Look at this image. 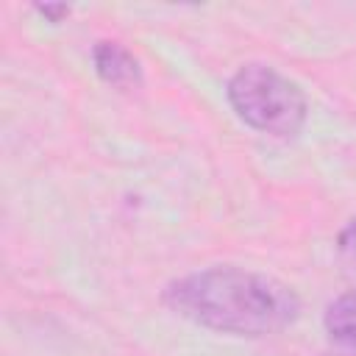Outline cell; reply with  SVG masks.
I'll use <instances>...</instances> for the list:
<instances>
[{"label": "cell", "mask_w": 356, "mask_h": 356, "mask_svg": "<svg viewBox=\"0 0 356 356\" xmlns=\"http://www.w3.org/2000/svg\"><path fill=\"white\" fill-rule=\"evenodd\" d=\"M161 303L192 325L231 337H273L300 317V298L284 281L234 267L214 264L170 281Z\"/></svg>", "instance_id": "6da1fadb"}, {"label": "cell", "mask_w": 356, "mask_h": 356, "mask_svg": "<svg viewBox=\"0 0 356 356\" xmlns=\"http://www.w3.org/2000/svg\"><path fill=\"white\" fill-rule=\"evenodd\" d=\"M234 114L253 131L295 139L309 120V100L300 83L270 64H242L225 83Z\"/></svg>", "instance_id": "7a4b0ae2"}, {"label": "cell", "mask_w": 356, "mask_h": 356, "mask_svg": "<svg viewBox=\"0 0 356 356\" xmlns=\"http://www.w3.org/2000/svg\"><path fill=\"white\" fill-rule=\"evenodd\" d=\"M92 67L97 78L114 89H134L142 83V64L122 42L103 39L92 47Z\"/></svg>", "instance_id": "3957f363"}, {"label": "cell", "mask_w": 356, "mask_h": 356, "mask_svg": "<svg viewBox=\"0 0 356 356\" xmlns=\"http://www.w3.org/2000/svg\"><path fill=\"white\" fill-rule=\"evenodd\" d=\"M328 339L348 356H356V289L337 295L323 312Z\"/></svg>", "instance_id": "277c9868"}, {"label": "cell", "mask_w": 356, "mask_h": 356, "mask_svg": "<svg viewBox=\"0 0 356 356\" xmlns=\"http://www.w3.org/2000/svg\"><path fill=\"white\" fill-rule=\"evenodd\" d=\"M337 261L342 267V275L356 289V217H350L337 234Z\"/></svg>", "instance_id": "5b68a950"}, {"label": "cell", "mask_w": 356, "mask_h": 356, "mask_svg": "<svg viewBox=\"0 0 356 356\" xmlns=\"http://www.w3.org/2000/svg\"><path fill=\"white\" fill-rule=\"evenodd\" d=\"M33 11L36 14H42L44 19H50V22H64V17H70V6L67 3H44V6H33Z\"/></svg>", "instance_id": "8992f818"}, {"label": "cell", "mask_w": 356, "mask_h": 356, "mask_svg": "<svg viewBox=\"0 0 356 356\" xmlns=\"http://www.w3.org/2000/svg\"><path fill=\"white\" fill-rule=\"evenodd\" d=\"M325 356H348V353H325Z\"/></svg>", "instance_id": "52a82bcc"}]
</instances>
